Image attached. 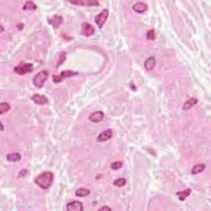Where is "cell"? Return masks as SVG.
<instances>
[{"instance_id":"obj_1","label":"cell","mask_w":211,"mask_h":211,"mask_svg":"<svg viewBox=\"0 0 211 211\" xmlns=\"http://www.w3.org/2000/svg\"><path fill=\"white\" fill-rule=\"evenodd\" d=\"M54 181V174L51 172H44L35 178V183L44 190L49 189Z\"/></svg>"},{"instance_id":"obj_2","label":"cell","mask_w":211,"mask_h":211,"mask_svg":"<svg viewBox=\"0 0 211 211\" xmlns=\"http://www.w3.org/2000/svg\"><path fill=\"white\" fill-rule=\"evenodd\" d=\"M49 72L47 70H42L40 73L36 74V76L33 79V84L36 86L37 88H42L44 86V83L46 81V79H48Z\"/></svg>"},{"instance_id":"obj_3","label":"cell","mask_w":211,"mask_h":211,"mask_svg":"<svg viewBox=\"0 0 211 211\" xmlns=\"http://www.w3.org/2000/svg\"><path fill=\"white\" fill-rule=\"evenodd\" d=\"M34 69V67H33L32 64H29V63H20L18 66H16L14 68V71H15L16 74H20V75H24L26 74H30L31 73Z\"/></svg>"},{"instance_id":"obj_4","label":"cell","mask_w":211,"mask_h":211,"mask_svg":"<svg viewBox=\"0 0 211 211\" xmlns=\"http://www.w3.org/2000/svg\"><path fill=\"white\" fill-rule=\"evenodd\" d=\"M78 74H79L78 72H74V71H71V70H66V71H62L59 75H55V74L53 75L52 79L54 83H58L61 82V81H63L64 79H69L70 77L75 76V75H78Z\"/></svg>"},{"instance_id":"obj_5","label":"cell","mask_w":211,"mask_h":211,"mask_svg":"<svg viewBox=\"0 0 211 211\" xmlns=\"http://www.w3.org/2000/svg\"><path fill=\"white\" fill-rule=\"evenodd\" d=\"M109 16V11L107 9H103V11L101 12L98 15L95 17V22L100 28H102L103 25L105 24V22H107V18Z\"/></svg>"},{"instance_id":"obj_6","label":"cell","mask_w":211,"mask_h":211,"mask_svg":"<svg viewBox=\"0 0 211 211\" xmlns=\"http://www.w3.org/2000/svg\"><path fill=\"white\" fill-rule=\"evenodd\" d=\"M95 33V28L88 22H83L81 26V34L85 36H90Z\"/></svg>"},{"instance_id":"obj_7","label":"cell","mask_w":211,"mask_h":211,"mask_svg":"<svg viewBox=\"0 0 211 211\" xmlns=\"http://www.w3.org/2000/svg\"><path fill=\"white\" fill-rule=\"evenodd\" d=\"M67 210L68 211H83V203L79 200H74L67 204Z\"/></svg>"},{"instance_id":"obj_8","label":"cell","mask_w":211,"mask_h":211,"mask_svg":"<svg viewBox=\"0 0 211 211\" xmlns=\"http://www.w3.org/2000/svg\"><path fill=\"white\" fill-rule=\"evenodd\" d=\"M70 3L75 5H81V6H98L99 2L92 1V0H78V1H69Z\"/></svg>"},{"instance_id":"obj_9","label":"cell","mask_w":211,"mask_h":211,"mask_svg":"<svg viewBox=\"0 0 211 211\" xmlns=\"http://www.w3.org/2000/svg\"><path fill=\"white\" fill-rule=\"evenodd\" d=\"M111 137H112V130H111V129H109V130H104L103 132L101 133L100 135L97 136V142H105L107 141L109 139H111Z\"/></svg>"},{"instance_id":"obj_10","label":"cell","mask_w":211,"mask_h":211,"mask_svg":"<svg viewBox=\"0 0 211 211\" xmlns=\"http://www.w3.org/2000/svg\"><path fill=\"white\" fill-rule=\"evenodd\" d=\"M103 117H104V113H103V111H97L90 114L88 119H89L90 121L94 122V123H98V122H101L103 120Z\"/></svg>"},{"instance_id":"obj_11","label":"cell","mask_w":211,"mask_h":211,"mask_svg":"<svg viewBox=\"0 0 211 211\" xmlns=\"http://www.w3.org/2000/svg\"><path fill=\"white\" fill-rule=\"evenodd\" d=\"M48 22L54 28H58L63 22V18L61 16L54 15L53 16V18H49Z\"/></svg>"},{"instance_id":"obj_12","label":"cell","mask_w":211,"mask_h":211,"mask_svg":"<svg viewBox=\"0 0 211 211\" xmlns=\"http://www.w3.org/2000/svg\"><path fill=\"white\" fill-rule=\"evenodd\" d=\"M133 10L138 13H144V12L148 8V5L142 2L135 3V4L133 5Z\"/></svg>"},{"instance_id":"obj_13","label":"cell","mask_w":211,"mask_h":211,"mask_svg":"<svg viewBox=\"0 0 211 211\" xmlns=\"http://www.w3.org/2000/svg\"><path fill=\"white\" fill-rule=\"evenodd\" d=\"M31 100L37 105H45L48 102L46 97H45L44 95H40V94L33 95L32 97H31Z\"/></svg>"},{"instance_id":"obj_14","label":"cell","mask_w":211,"mask_h":211,"mask_svg":"<svg viewBox=\"0 0 211 211\" xmlns=\"http://www.w3.org/2000/svg\"><path fill=\"white\" fill-rule=\"evenodd\" d=\"M155 64H156V60H155L154 57H149L148 59H146L145 62H144V68H145L146 70L148 71H151L154 69Z\"/></svg>"},{"instance_id":"obj_15","label":"cell","mask_w":211,"mask_h":211,"mask_svg":"<svg viewBox=\"0 0 211 211\" xmlns=\"http://www.w3.org/2000/svg\"><path fill=\"white\" fill-rule=\"evenodd\" d=\"M197 103H198V100H197L196 97L190 98V99H188V100L184 103L182 109L183 110H185V111H187V110H189V109H191L192 107H193L196 104H197Z\"/></svg>"},{"instance_id":"obj_16","label":"cell","mask_w":211,"mask_h":211,"mask_svg":"<svg viewBox=\"0 0 211 211\" xmlns=\"http://www.w3.org/2000/svg\"><path fill=\"white\" fill-rule=\"evenodd\" d=\"M192 194V190L190 189V188H187V189L184 190V191H181V192H176V195L178 196L179 200L183 201V200H185L188 197Z\"/></svg>"},{"instance_id":"obj_17","label":"cell","mask_w":211,"mask_h":211,"mask_svg":"<svg viewBox=\"0 0 211 211\" xmlns=\"http://www.w3.org/2000/svg\"><path fill=\"white\" fill-rule=\"evenodd\" d=\"M22 159V156L18 153H11L7 155V160L12 163H15V162H18Z\"/></svg>"},{"instance_id":"obj_18","label":"cell","mask_w":211,"mask_h":211,"mask_svg":"<svg viewBox=\"0 0 211 211\" xmlns=\"http://www.w3.org/2000/svg\"><path fill=\"white\" fill-rule=\"evenodd\" d=\"M205 168H206V165L205 164H204V163H199V164H196V165H195L192 168V173L194 175L198 174V173L202 172Z\"/></svg>"},{"instance_id":"obj_19","label":"cell","mask_w":211,"mask_h":211,"mask_svg":"<svg viewBox=\"0 0 211 211\" xmlns=\"http://www.w3.org/2000/svg\"><path fill=\"white\" fill-rule=\"evenodd\" d=\"M91 192L88 189L86 188H79L75 192V196L78 197H86V196H89Z\"/></svg>"},{"instance_id":"obj_20","label":"cell","mask_w":211,"mask_h":211,"mask_svg":"<svg viewBox=\"0 0 211 211\" xmlns=\"http://www.w3.org/2000/svg\"><path fill=\"white\" fill-rule=\"evenodd\" d=\"M37 8V6L31 1H28V2L25 3V4L23 5V8L22 9L23 10H31V11H33V10H36Z\"/></svg>"},{"instance_id":"obj_21","label":"cell","mask_w":211,"mask_h":211,"mask_svg":"<svg viewBox=\"0 0 211 211\" xmlns=\"http://www.w3.org/2000/svg\"><path fill=\"white\" fill-rule=\"evenodd\" d=\"M10 110V105L8 103H0V114L6 113Z\"/></svg>"},{"instance_id":"obj_22","label":"cell","mask_w":211,"mask_h":211,"mask_svg":"<svg viewBox=\"0 0 211 211\" xmlns=\"http://www.w3.org/2000/svg\"><path fill=\"white\" fill-rule=\"evenodd\" d=\"M125 184H126V180H125V178H123V177L116 179V180H115L113 182V185L117 187L124 186Z\"/></svg>"},{"instance_id":"obj_23","label":"cell","mask_w":211,"mask_h":211,"mask_svg":"<svg viewBox=\"0 0 211 211\" xmlns=\"http://www.w3.org/2000/svg\"><path fill=\"white\" fill-rule=\"evenodd\" d=\"M122 166H123V163H122V162L116 161L111 163V168L113 170H118L120 169V168H121Z\"/></svg>"},{"instance_id":"obj_24","label":"cell","mask_w":211,"mask_h":211,"mask_svg":"<svg viewBox=\"0 0 211 211\" xmlns=\"http://www.w3.org/2000/svg\"><path fill=\"white\" fill-rule=\"evenodd\" d=\"M155 31L154 30H149L146 34V38L148 40H150V41H154L155 40Z\"/></svg>"},{"instance_id":"obj_25","label":"cell","mask_w":211,"mask_h":211,"mask_svg":"<svg viewBox=\"0 0 211 211\" xmlns=\"http://www.w3.org/2000/svg\"><path fill=\"white\" fill-rule=\"evenodd\" d=\"M59 60H60V62H59V63L58 64V65H59V64H61L64 63V62L65 61V59H66V54H65V53H64V52H61L60 54H59Z\"/></svg>"},{"instance_id":"obj_26","label":"cell","mask_w":211,"mask_h":211,"mask_svg":"<svg viewBox=\"0 0 211 211\" xmlns=\"http://www.w3.org/2000/svg\"><path fill=\"white\" fill-rule=\"evenodd\" d=\"M27 173H28V171L26 169H22L21 172L18 173V178H22V177H24V176H26V175H27Z\"/></svg>"},{"instance_id":"obj_27","label":"cell","mask_w":211,"mask_h":211,"mask_svg":"<svg viewBox=\"0 0 211 211\" xmlns=\"http://www.w3.org/2000/svg\"><path fill=\"white\" fill-rule=\"evenodd\" d=\"M99 210H109V211H111V208H110V207H108V206H103L102 208H100V209H99Z\"/></svg>"},{"instance_id":"obj_28","label":"cell","mask_w":211,"mask_h":211,"mask_svg":"<svg viewBox=\"0 0 211 211\" xmlns=\"http://www.w3.org/2000/svg\"><path fill=\"white\" fill-rule=\"evenodd\" d=\"M1 127H2V130H1L3 131V122H1Z\"/></svg>"},{"instance_id":"obj_29","label":"cell","mask_w":211,"mask_h":211,"mask_svg":"<svg viewBox=\"0 0 211 211\" xmlns=\"http://www.w3.org/2000/svg\"><path fill=\"white\" fill-rule=\"evenodd\" d=\"M0 27H1V33H2L3 31V26H0Z\"/></svg>"}]
</instances>
